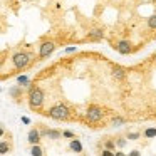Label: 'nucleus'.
<instances>
[{"label": "nucleus", "mask_w": 156, "mask_h": 156, "mask_svg": "<svg viewBox=\"0 0 156 156\" xmlns=\"http://www.w3.org/2000/svg\"><path fill=\"white\" fill-rule=\"evenodd\" d=\"M57 49V42L52 41V39H47V41H42L39 44L37 49V55H39V61H44V59L51 57L54 54V51Z\"/></svg>", "instance_id": "obj_1"}, {"label": "nucleus", "mask_w": 156, "mask_h": 156, "mask_svg": "<svg viewBox=\"0 0 156 156\" xmlns=\"http://www.w3.org/2000/svg\"><path fill=\"white\" fill-rule=\"evenodd\" d=\"M133 45H134V44H133L129 39H119V41L114 44V49L121 55H128V54H131V52H133Z\"/></svg>", "instance_id": "obj_2"}, {"label": "nucleus", "mask_w": 156, "mask_h": 156, "mask_svg": "<svg viewBox=\"0 0 156 156\" xmlns=\"http://www.w3.org/2000/svg\"><path fill=\"white\" fill-rule=\"evenodd\" d=\"M102 39H104V30H102L101 27L92 29V30H89L87 35H86V41H91V42H98V41H102Z\"/></svg>", "instance_id": "obj_3"}, {"label": "nucleus", "mask_w": 156, "mask_h": 156, "mask_svg": "<svg viewBox=\"0 0 156 156\" xmlns=\"http://www.w3.org/2000/svg\"><path fill=\"white\" fill-rule=\"evenodd\" d=\"M12 148H14V146H12V141H10V139H2V141H0V156L10 153Z\"/></svg>", "instance_id": "obj_4"}, {"label": "nucleus", "mask_w": 156, "mask_h": 156, "mask_svg": "<svg viewBox=\"0 0 156 156\" xmlns=\"http://www.w3.org/2000/svg\"><path fill=\"white\" fill-rule=\"evenodd\" d=\"M146 25H148V29H151V30H156V15H151V17L146 19Z\"/></svg>", "instance_id": "obj_5"}, {"label": "nucleus", "mask_w": 156, "mask_h": 156, "mask_svg": "<svg viewBox=\"0 0 156 156\" xmlns=\"http://www.w3.org/2000/svg\"><path fill=\"white\" fill-rule=\"evenodd\" d=\"M9 133H7V129H5V126L0 122V138H4V136H7Z\"/></svg>", "instance_id": "obj_6"}, {"label": "nucleus", "mask_w": 156, "mask_h": 156, "mask_svg": "<svg viewBox=\"0 0 156 156\" xmlns=\"http://www.w3.org/2000/svg\"><path fill=\"white\" fill-rule=\"evenodd\" d=\"M22 122H24V124H30V119L25 118V116H24V118H22Z\"/></svg>", "instance_id": "obj_7"}]
</instances>
